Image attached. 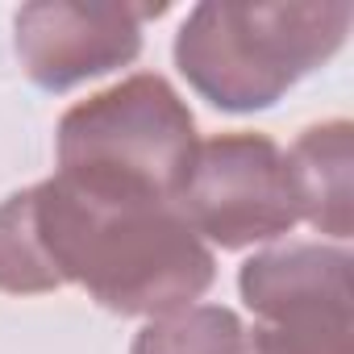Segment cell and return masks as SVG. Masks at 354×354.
<instances>
[{"label":"cell","instance_id":"obj_3","mask_svg":"<svg viewBox=\"0 0 354 354\" xmlns=\"http://www.w3.org/2000/svg\"><path fill=\"white\" fill-rule=\"evenodd\" d=\"M63 180L142 201H171L196 158V117L162 75H129L80 104L59 121Z\"/></svg>","mask_w":354,"mask_h":354},{"label":"cell","instance_id":"obj_6","mask_svg":"<svg viewBox=\"0 0 354 354\" xmlns=\"http://www.w3.org/2000/svg\"><path fill=\"white\" fill-rule=\"evenodd\" d=\"M167 5H113V0H38L17 9L13 46L26 75L46 92L129 67L142 50V21Z\"/></svg>","mask_w":354,"mask_h":354},{"label":"cell","instance_id":"obj_5","mask_svg":"<svg viewBox=\"0 0 354 354\" xmlns=\"http://www.w3.org/2000/svg\"><path fill=\"white\" fill-rule=\"evenodd\" d=\"M175 209L221 250L275 242L300 221L288 158L267 133H217L201 142Z\"/></svg>","mask_w":354,"mask_h":354},{"label":"cell","instance_id":"obj_7","mask_svg":"<svg viewBox=\"0 0 354 354\" xmlns=\"http://www.w3.org/2000/svg\"><path fill=\"white\" fill-rule=\"evenodd\" d=\"M283 158L296 213L313 230L346 242L354 230V125L346 117L308 125Z\"/></svg>","mask_w":354,"mask_h":354},{"label":"cell","instance_id":"obj_2","mask_svg":"<svg viewBox=\"0 0 354 354\" xmlns=\"http://www.w3.org/2000/svg\"><path fill=\"white\" fill-rule=\"evenodd\" d=\"M354 9L346 0L321 5H196L175 34L180 75L225 113H259L283 100L304 75L325 67L346 34Z\"/></svg>","mask_w":354,"mask_h":354},{"label":"cell","instance_id":"obj_4","mask_svg":"<svg viewBox=\"0 0 354 354\" xmlns=\"http://www.w3.org/2000/svg\"><path fill=\"white\" fill-rule=\"evenodd\" d=\"M350 250L288 242L242 263L238 292L254 313V354H354Z\"/></svg>","mask_w":354,"mask_h":354},{"label":"cell","instance_id":"obj_8","mask_svg":"<svg viewBox=\"0 0 354 354\" xmlns=\"http://www.w3.org/2000/svg\"><path fill=\"white\" fill-rule=\"evenodd\" d=\"M129 354H254V342L234 308L188 304L167 317H150Z\"/></svg>","mask_w":354,"mask_h":354},{"label":"cell","instance_id":"obj_1","mask_svg":"<svg viewBox=\"0 0 354 354\" xmlns=\"http://www.w3.org/2000/svg\"><path fill=\"white\" fill-rule=\"evenodd\" d=\"M217 259L171 201L113 196L63 175L0 205V292L42 296L80 283L121 317H167L201 300Z\"/></svg>","mask_w":354,"mask_h":354}]
</instances>
